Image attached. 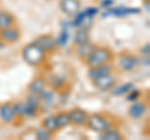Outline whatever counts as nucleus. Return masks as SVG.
Wrapping results in <instances>:
<instances>
[{
	"mask_svg": "<svg viewBox=\"0 0 150 140\" xmlns=\"http://www.w3.org/2000/svg\"><path fill=\"white\" fill-rule=\"evenodd\" d=\"M21 59L24 60L26 65L31 68H40L41 65L45 64L46 59H48V54L36 43L30 41L21 49Z\"/></svg>",
	"mask_w": 150,
	"mask_h": 140,
	"instance_id": "obj_1",
	"label": "nucleus"
},
{
	"mask_svg": "<svg viewBox=\"0 0 150 140\" xmlns=\"http://www.w3.org/2000/svg\"><path fill=\"white\" fill-rule=\"evenodd\" d=\"M115 58V54L110 48L108 46H99L96 45V48L94 49L91 55L85 60V64L88 68H93V66H99L103 64H108V63H112V60Z\"/></svg>",
	"mask_w": 150,
	"mask_h": 140,
	"instance_id": "obj_2",
	"label": "nucleus"
},
{
	"mask_svg": "<svg viewBox=\"0 0 150 140\" xmlns=\"http://www.w3.org/2000/svg\"><path fill=\"white\" fill-rule=\"evenodd\" d=\"M85 127L90 132L100 134L105 132L106 129H109L110 127H112V121L104 113H94V114H89Z\"/></svg>",
	"mask_w": 150,
	"mask_h": 140,
	"instance_id": "obj_3",
	"label": "nucleus"
},
{
	"mask_svg": "<svg viewBox=\"0 0 150 140\" xmlns=\"http://www.w3.org/2000/svg\"><path fill=\"white\" fill-rule=\"evenodd\" d=\"M140 64H142L140 57H138L137 54L131 53L129 50L121 51L118 55V66L120 68L121 71L133 73L140 66Z\"/></svg>",
	"mask_w": 150,
	"mask_h": 140,
	"instance_id": "obj_4",
	"label": "nucleus"
},
{
	"mask_svg": "<svg viewBox=\"0 0 150 140\" xmlns=\"http://www.w3.org/2000/svg\"><path fill=\"white\" fill-rule=\"evenodd\" d=\"M25 103V118L26 119H31V118H36L41 114V100L39 95L35 94H29L25 96L24 99Z\"/></svg>",
	"mask_w": 150,
	"mask_h": 140,
	"instance_id": "obj_5",
	"label": "nucleus"
},
{
	"mask_svg": "<svg viewBox=\"0 0 150 140\" xmlns=\"http://www.w3.org/2000/svg\"><path fill=\"white\" fill-rule=\"evenodd\" d=\"M33 41L39 45L48 55L56 53V50L59 49V45L56 43L55 36L51 35V34H41L39 36H36Z\"/></svg>",
	"mask_w": 150,
	"mask_h": 140,
	"instance_id": "obj_6",
	"label": "nucleus"
},
{
	"mask_svg": "<svg viewBox=\"0 0 150 140\" xmlns=\"http://www.w3.org/2000/svg\"><path fill=\"white\" fill-rule=\"evenodd\" d=\"M90 81L100 91H110L118 84V76L114 75V73H111V74H108V75H103L96 79H93Z\"/></svg>",
	"mask_w": 150,
	"mask_h": 140,
	"instance_id": "obj_7",
	"label": "nucleus"
},
{
	"mask_svg": "<svg viewBox=\"0 0 150 140\" xmlns=\"http://www.w3.org/2000/svg\"><path fill=\"white\" fill-rule=\"evenodd\" d=\"M0 38L6 45H13L20 41L21 39V30L16 25L8 26L5 29L0 30Z\"/></svg>",
	"mask_w": 150,
	"mask_h": 140,
	"instance_id": "obj_8",
	"label": "nucleus"
},
{
	"mask_svg": "<svg viewBox=\"0 0 150 140\" xmlns=\"http://www.w3.org/2000/svg\"><path fill=\"white\" fill-rule=\"evenodd\" d=\"M0 121L5 125H15L16 118L13 101H5L0 104Z\"/></svg>",
	"mask_w": 150,
	"mask_h": 140,
	"instance_id": "obj_9",
	"label": "nucleus"
},
{
	"mask_svg": "<svg viewBox=\"0 0 150 140\" xmlns=\"http://www.w3.org/2000/svg\"><path fill=\"white\" fill-rule=\"evenodd\" d=\"M68 113H69V118H70V125L76 127V128L85 127L88 116H89L88 111L76 106V108H73L71 110H69Z\"/></svg>",
	"mask_w": 150,
	"mask_h": 140,
	"instance_id": "obj_10",
	"label": "nucleus"
},
{
	"mask_svg": "<svg viewBox=\"0 0 150 140\" xmlns=\"http://www.w3.org/2000/svg\"><path fill=\"white\" fill-rule=\"evenodd\" d=\"M59 9L64 15L73 18L75 14L81 10V1L80 0H60Z\"/></svg>",
	"mask_w": 150,
	"mask_h": 140,
	"instance_id": "obj_11",
	"label": "nucleus"
},
{
	"mask_svg": "<svg viewBox=\"0 0 150 140\" xmlns=\"http://www.w3.org/2000/svg\"><path fill=\"white\" fill-rule=\"evenodd\" d=\"M148 103L145 101H133V104L129 106L128 109V115L129 118H131L133 120H139L145 116V114L148 113Z\"/></svg>",
	"mask_w": 150,
	"mask_h": 140,
	"instance_id": "obj_12",
	"label": "nucleus"
},
{
	"mask_svg": "<svg viewBox=\"0 0 150 140\" xmlns=\"http://www.w3.org/2000/svg\"><path fill=\"white\" fill-rule=\"evenodd\" d=\"M46 88H48L46 78L44 75H36L29 84H28V93H29V94L40 95Z\"/></svg>",
	"mask_w": 150,
	"mask_h": 140,
	"instance_id": "obj_13",
	"label": "nucleus"
},
{
	"mask_svg": "<svg viewBox=\"0 0 150 140\" xmlns=\"http://www.w3.org/2000/svg\"><path fill=\"white\" fill-rule=\"evenodd\" d=\"M114 65L111 63L108 64H103L99 66H93V68H88V78L93 80V79H96L103 75H108V74L114 73Z\"/></svg>",
	"mask_w": 150,
	"mask_h": 140,
	"instance_id": "obj_14",
	"label": "nucleus"
},
{
	"mask_svg": "<svg viewBox=\"0 0 150 140\" xmlns=\"http://www.w3.org/2000/svg\"><path fill=\"white\" fill-rule=\"evenodd\" d=\"M39 96H40V100H41V113L48 111L50 108H53L55 105L56 95H55V91L51 90L50 88H46Z\"/></svg>",
	"mask_w": 150,
	"mask_h": 140,
	"instance_id": "obj_15",
	"label": "nucleus"
},
{
	"mask_svg": "<svg viewBox=\"0 0 150 140\" xmlns=\"http://www.w3.org/2000/svg\"><path fill=\"white\" fill-rule=\"evenodd\" d=\"M95 48H96V44L91 43V41H88V43H84L81 45L75 46V54H76V57L80 62L85 63V60L90 57Z\"/></svg>",
	"mask_w": 150,
	"mask_h": 140,
	"instance_id": "obj_16",
	"label": "nucleus"
},
{
	"mask_svg": "<svg viewBox=\"0 0 150 140\" xmlns=\"http://www.w3.org/2000/svg\"><path fill=\"white\" fill-rule=\"evenodd\" d=\"M46 78V83H48V88H50L51 90L54 91H62L65 89V85H67V78H64L62 75H58V74H51Z\"/></svg>",
	"mask_w": 150,
	"mask_h": 140,
	"instance_id": "obj_17",
	"label": "nucleus"
},
{
	"mask_svg": "<svg viewBox=\"0 0 150 140\" xmlns=\"http://www.w3.org/2000/svg\"><path fill=\"white\" fill-rule=\"evenodd\" d=\"M88 41H90V29H89L86 25L76 28L75 34L73 36V44H74V46L81 45L84 43H88Z\"/></svg>",
	"mask_w": 150,
	"mask_h": 140,
	"instance_id": "obj_18",
	"label": "nucleus"
},
{
	"mask_svg": "<svg viewBox=\"0 0 150 140\" xmlns=\"http://www.w3.org/2000/svg\"><path fill=\"white\" fill-rule=\"evenodd\" d=\"M16 24V18L13 13L5 9H0V30L5 29L8 26L15 25Z\"/></svg>",
	"mask_w": 150,
	"mask_h": 140,
	"instance_id": "obj_19",
	"label": "nucleus"
},
{
	"mask_svg": "<svg viewBox=\"0 0 150 140\" xmlns=\"http://www.w3.org/2000/svg\"><path fill=\"white\" fill-rule=\"evenodd\" d=\"M99 139H101V140H123V139H125V136L118 128L110 127L109 129H106L105 132L99 134Z\"/></svg>",
	"mask_w": 150,
	"mask_h": 140,
	"instance_id": "obj_20",
	"label": "nucleus"
},
{
	"mask_svg": "<svg viewBox=\"0 0 150 140\" xmlns=\"http://www.w3.org/2000/svg\"><path fill=\"white\" fill-rule=\"evenodd\" d=\"M41 127H43L44 129H46L49 133H51L53 135L55 134H58L60 132V129L58 127V123H56V120H55V115L54 114H50L48 116H45V118L41 120Z\"/></svg>",
	"mask_w": 150,
	"mask_h": 140,
	"instance_id": "obj_21",
	"label": "nucleus"
},
{
	"mask_svg": "<svg viewBox=\"0 0 150 140\" xmlns=\"http://www.w3.org/2000/svg\"><path fill=\"white\" fill-rule=\"evenodd\" d=\"M14 104V111H15V118H16V123L15 125H20L23 121L26 120L25 118V103L24 100H18Z\"/></svg>",
	"mask_w": 150,
	"mask_h": 140,
	"instance_id": "obj_22",
	"label": "nucleus"
},
{
	"mask_svg": "<svg viewBox=\"0 0 150 140\" xmlns=\"http://www.w3.org/2000/svg\"><path fill=\"white\" fill-rule=\"evenodd\" d=\"M140 13L139 9L137 8H109L106 15H114V16H125V15H130V14H138Z\"/></svg>",
	"mask_w": 150,
	"mask_h": 140,
	"instance_id": "obj_23",
	"label": "nucleus"
},
{
	"mask_svg": "<svg viewBox=\"0 0 150 140\" xmlns=\"http://www.w3.org/2000/svg\"><path fill=\"white\" fill-rule=\"evenodd\" d=\"M55 115V120L56 123H58V127L60 130H63L65 128H68L70 125V118H69V113L65 110H60L58 111Z\"/></svg>",
	"mask_w": 150,
	"mask_h": 140,
	"instance_id": "obj_24",
	"label": "nucleus"
},
{
	"mask_svg": "<svg viewBox=\"0 0 150 140\" xmlns=\"http://www.w3.org/2000/svg\"><path fill=\"white\" fill-rule=\"evenodd\" d=\"M134 88H135V85L133 83H125V84H121V85H118V84H116L110 91H111V95L121 96V95H125L126 93H129L131 89H134Z\"/></svg>",
	"mask_w": 150,
	"mask_h": 140,
	"instance_id": "obj_25",
	"label": "nucleus"
},
{
	"mask_svg": "<svg viewBox=\"0 0 150 140\" xmlns=\"http://www.w3.org/2000/svg\"><path fill=\"white\" fill-rule=\"evenodd\" d=\"M33 134H34V138L38 139V140H50V139H53L54 135L49 133L46 129H44L43 127H38L34 129V132H33Z\"/></svg>",
	"mask_w": 150,
	"mask_h": 140,
	"instance_id": "obj_26",
	"label": "nucleus"
},
{
	"mask_svg": "<svg viewBox=\"0 0 150 140\" xmlns=\"http://www.w3.org/2000/svg\"><path fill=\"white\" fill-rule=\"evenodd\" d=\"M140 96H142V91H140L139 89H137V88H134V89H131L129 93H126L125 94V99L128 101H137L140 99Z\"/></svg>",
	"mask_w": 150,
	"mask_h": 140,
	"instance_id": "obj_27",
	"label": "nucleus"
},
{
	"mask_svg": "<svg viewBox=\"0 0 150 140\" xmlns=\"http://www.w3.org/2000/svg\"><path fill=\"white\" fill-rule=\"evenodd\" d=\"M84 11H85L86 16H88V19H90V20H91L98 13H99V9H98V8H94V6H89V8H86Z\"/></svg>",
	"mask_w": 150,
	"mask_h": 140,
	"instance_id": "obj_28",
	"label": "nucleus"
},
{
	"mask_svg": "<svg viewBox=\"0 0 150 140\" xmlns=\"http://www.w3.org/2000/svg\"><path fill=\"white\" fill-rule=\"evenodd\" d=\"M142 57H150V44L146 43L142 48Z\"/></svg>",
	"mask_w": 150,
	"mask_h": 140,
	"instance_id": "obj_29",
	"label": "nucleus"
},
{
	"mask_svg": "<svg viewBox=\"0 0 150 140\" xmlns=\"http://www.w3.org/2000/svg\"><path fill=\"white\" fill-rule=\"evenodd\" d=\"M5 46H6V44L4 43L3 40H1V38H0V50H1V49H4V48H5Z\"/></svg>",
	"mask_w": 150,
	"mask_h": 140,
	"instance_id": "obj_30",
	"label": "nucleus"
}]
</instances>
